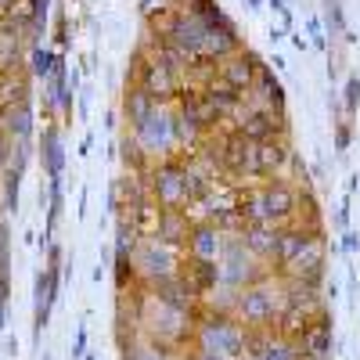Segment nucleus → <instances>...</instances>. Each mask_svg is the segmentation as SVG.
<instances>
[{
  "instance_id": "4468645a",
  "label": "nucleus",
  "mask_w": 360,
  "mask_h": 360,
  "mask_svg": "<svg viewBox=\"0 0 360 360\" xmlns=\"http://www.w3.org/2000/svg\"><path fill=\"white\" fill-rule=\"evenodd\" d=\"M62 249H51V263H47V270L40 274V281H37V332L47 324V314H51V303H54V292H58V274H62Z\"/></svg>"
},
{
  "instance_id": "aec40b11",
  "label": "nucleus",
  "mask_w": 360,
  "mask_h": 360,
  "mask_svg": "<svg viewBox=\"0 0 360 360\" xmlns=\"http://www.w3.org/2000/svg\"><path fill=\"white\" fill-rule=\"evenodd\" d=\"M184 4H188V11L198 15L209 29L220 25V22H227V15H224V8H220V0H184Z\"/></svg>"
},
{
  "instance_id": "9d476101",
  "label": "nucleus",
  "mask_w": 360,
  "mask_h": 360,
  "mask_svg": "<svg viewBox=\"0 0 360 360\" xmlns=\"http://www.w3.org/2000/svg\"><path fill=\"white\" fill-rule=\"evenodd\" d=\"M259 69H263V58L252 54L249 47H242L238 54H231V58H224V62H220V79H227L234 90H242V94H245Z\"/></svg>"
},
{
  "instance_id": "393cba45",
  "label": "nucleus",
  "mask_w": 360,
  "mask_h": 360,
  "mask_svg": "<svg viewBox=\"0 0 360 360\" xmlns=\"http://www.w3.org/2000/svg\"><path fill=\"white\" fill-rule=\"evenodd\" d=\"M328 33H335V37L346 33V22H342V8L339 4H328Z\"/></svg>"
},
{
  "instance_id": "c85d7f7f",
  "label": "nucleus",
  "mask_w": 360,
  "mask_h": 360,
  "mask_svg": "<svg viewBox=\"0 0 360 360\" xmlns=\"http://www.w3.org/2000/svg\"><path fill=\"white\" fill-rule=\"evenodd\" d=\"M15 4V0H0V8H11Z\"/></svg>"
},
{
  "instance_id": "39448f33",
  "label": "nucleus",
  "mask_w": 360,
  "mask_h": 360,
  "mask_svg": "<svg viewBox=\"0 0 360 360\" xmlns=\"http://www.w3.org/2000/svg\"><path fill=\"white\" fill-rule=\"evenodd\" d=\"M176 274L198 299H209L220 288V259H205V256L184 252V256H180V270H176Z\"/></svg>"
},
{
  "instance_id": "20e7f679",
  "label": "nucleus",
  "mask_w": 360,
  "mask_h": 360,
  "mask_svg": "<svg viewBox=\"0 0 360 360\" xmlns=\"http://www.w3.org/2000/svg\"><path fill=\"white\" fill-rule=\"evenodd\" d=\"M180 256L176 249H166L159 242H141L134 249V263H137V274L152 285V281H162V278H173L180 270Z\"/></svg>"
},
{
  "instance_id": "1a4fd4ad",
  "label": "nucleus",
  "mask_w": 360,
  "mask_h": 360,
  "mask_svg": "<svg viewBox=\"0 0 360 360\" xmlns=\"http://www.w3.org/2000/svg\"><path fill=\"white\" fill-rule=\"evenodd\" d=\"M245 105L252 108H274V112H285V86L281 79L274 76V69L263 65L252 79V86L245 90Z\"/></svg>"
},
{
  "instance_id": "412c9836",
  "label": "nucleus",
  "mask_w": 360,
  "mask_h": 360,
  "mask_svg": "<svg viewBox=\"0 0 360 360\" xmlns=\"http://www.w3.org/2000/svg\"><path fill=\"white\" fill-rule=\"evenodd\" d=\"M263 360H303V353H299V346H292L285 339H274L270 349L263 353Z\"/></svg>"
},
{
  "instance_id": "f3484780",
  "label": "nucleus",
  "mask_w": 360,
  "mask_h": 360,
  "mask_svg": "<svg viewBox=\"0 0 360 360\" xmlns=\"http://www.w3.org/2000/svg\"><path fill=\"white\" fill-rule=\"evenodd\" d=\"M180 4H166L159 11L148 15V37H152V44H166L173 37V29H176V18H180Z\"/></svg>"
},
{
  "instance_id": "6ab92c4d",
  "label": "nucleus",
  "mask_w": 360,
  "mask_h": 360,
  "mask_svg": "<svg viewBox=\"0 0 360 360\" xmlns=\"http://www.w3.org/2000/svg\"><path fill=\"white\" fill-rule=\"evenodd\" d=\"M44 159H47L51 180H62V162H65V155H62V141H58V130H47V134H44Z\"/></svg>"
},
{
  "instance_id": "a878e982",
  "label": "nucleus",
  "mask_w": 360,
  "mask_h": 360,
  "mask_svg": "<svg viewBox=\"0 0 360 360\" xmlns=\"http://www.w3.org/2000/svg\"><path fill=\"white\" fill-rule=\"evenodd\" d=\"M349 141H353L349 119H339V123H335V148H339V152H346V148H349Z\"/></svg>"
},
{
  "instance_id": "f8f14e48",
  "label": "nucleus",
  "mask_w": 360,
  "mask_h": 360,
  "mask_svg": "<svg viewBox=\"0 0 360 360\" xmlns=\"http://www.w3.org/2000/svg\"><path fill=\"white\" fill-rule=\"evenodd\" d=\"M191 217L184 213V209H166L162 213V224H159V234L152 238V242L166 245V249H176V252H184L188 245V234H191Z\"/></svg>"
},
{
  "instance_id": "7ed1b4c3",
  "label": "nucleus",
  "mask_w": 360,
  "mask_h": 360,
  "mask_svg": "<svg viewBox=\"0 0 360 360\" xmlns=\"http://www.w3.org/2000/svg\"><path fill=\"white\" fill-rule=\"evenodd\" d=\"M231 127L242 137H249L252 144H259V141L288 137V115L274 112V108H252V105H245L242 112L231 119Z\"/></svg>"
},
{
  "instance_id": "cd10ccee",
  "label": "nucleus",
  "mask_w": 360,
  "mask_h": 360,
  "mask_svg": "<svg viewBox=\"0 0 360 360\" xmlns=\"http://www.w3.org/2000/svg\"><path fill=\"white\" fill-rule=\"evenodd\" d=\"M249 4H252V11H259V4H263V0H249Z\"/></svg>"
},
{
  "instance_id": "6e6552de",
  "label": "nucleus",
  "mask_w": 360,
  "mask_h": 360,
  "mask_svg": "<svg viewBox=\"0 0 360 360\" xmlns=\"http://www.w3.org/2000/svg\"><path fill=\"white\" fill-rule=\"evenodd\" d=\"M332 314L321 310L314 317V324L307 328V335L299 339V353H303V360H328L332 356V346H335V335H332Z\"/></svg>"
},
{
  "instance_id": "a211bd4d",
  "label": "nucleus",
  "mask_w": 360,
  "mask_h": 360,
  "mask_svg": "<svg viewBox=\"0 0 360 360\" xmlns=\"http://www.w3.org/2000/svg\"><path fill=\"white\" fill-rule=\"evenodd\" d=\"M123 162H127V173H148V169L155 166V159L144 152L137 137H127L123 141Z\"/></svg>"
},
{
  "instance_id": "f257e3e1",
  "label": "nucleus",
  "mask_w": 360,
  "mask_h": 360,
  "mask_svg": "<svg viewBox=\"0 0 360 360\" xmlns=\"http://www.w3.org/2000/svg\"><path fill=\"white\" fill-rule=\"evenodd\" d=\"M285 310V285H274L270 278L245 285L234 292V317L252 328H274L278 314Z\"/></svg>"
},
{
  "instance_id": "0eeeda50",
  "label": "nucleus",
  "mask_w": 360,
  "mask_h": 360,
  "mask_svg": "<svg viewBox=\"0 0 360 360\" xmlns=\"http://www.w3.org/2000/svg\"><path fill=\"white\" fill-rule=\"evenodd\" d=\"M292 159H295V152H292V137L259 141V144H256V180L285 176V169L292 166Z\"/></svg>"
},
{
  "instance_id": "9b49d317",
  "label": "nucleus",
  "mask_w": 360,
  "mask_h": 360,
  "mask_svg": "<svg viewBox=\"0 0 360 360\" xmlns=\"http://www.w3.org/2000/svg\"><path fill=\"white\" fill-rule=\"evenodd\" d=\"M224 242H227V234H224L217 224H209V220H195V224H191V234H188L184 252H191V256H205V259H220Z\"/></svg>"
},
{
  "instance_id": "423d86ee",
  "label": "nucleus",
  "mask_w": 360,
  "mask_h": 360,
  "mask_svg": "<svg viewBox=\"0 0 360 360\" xmlns=\"http://www.w3.org/2000/svg\"><path fill=\"white\" fill-rule=\"evenodd\" d=\"M166 44H173L180 54H188V58L209 54V25H205L198 15H191V11L184 8V11H180V18H176L173 37H169Z\"/></svg>"
},
{
  "instance_id": "bb28decb",
  "label": "nucleus",
  "mask_w": 360,
  "mask_h": 360,
  "mask_svg": "<svg viewBox=\"0 0 360 360\" xmlns=\"http://www.w3.org/2000/svg\"><path fill=\"white\" fill-rule=\"evenodd\" d=\"M342 238H346V242H342V249H346V252H356V234H353V231H346Z\"/></svg>"
},
{
  "instance_id": "5701e85b",
  "label": "nucleus",
  "mask_w": 360,
  "mask_h": 360,
  "mask_svg": "<svg viewBox=\"0 0 360 360\" xmlns=\"http://www.w3.org/2000/svg\"><path fill=\"white\" fill-rule=\"evenodd\" d=\"M54 69H58V58L51 51H37L33 54V72L37 76H54Z\"/></svg>"
},
{
  "instance_id": "f03ea898",
  "label": "nucleus",
  "mask_w": 360,
  "mask_h": 360,
  "mask_svg": "<svg viewBox=\"0 0 360 360\" xmlns=\"http://www.w3.org/2000/svg\"><path fill=\"white\" fill-rule=\"evenodd\" d=\"M173 112H176V119L188 127V134L191 137H198V141H205L209 134H217V130H224V112L209 101V94L205 90H191V86H184L180 90V98L173 101Z\"/></svg>"
},
{
  "instance_id": "dca6fc26",
  "label": "nucleus",
  "mask_w": 360,
  "mask_h": 360,
  "mask_svg": "<svg viewBox=\"0 0 360 360\" xmlns=\"http://www.w3.org/2000/svg\"><path fill=\"white\" fill-rule=\"evenodd\" d=\"M123 108H127V119H130V127L137 130L148 115H152L159 105L152 101V94H148L144 86H137V83H127V98H123Z\"/></svg>"
},
{
  "instance_id": "ddd939ff",
  "label": "nucleus",
  "mask_w": 360,
  "mask_h": 360,
  "mask_svg": "<svg viewBox=\"0 0 360 360\" xmlns=\"http://www.w3.org/2000/svg\"><path fill=\"white\" fill-rule=\"evenodd\" d=\"M242 242L256 259L274 263V252H278V242H281V227L278 224H249L242 231Z\"/></svg>"
},
{
  "instance_id": "2eb2a0df",
  "label": "nucleus",
  "mask_w": 360,
  "mask_h": 360,
  "mask_svg": "<svg viewBox=\"0 0 360 360\" xmlns=\"http://www.w3.org/2000/svg\"><path fill=\"white\" fill-rule=\"evenodd\" d=\"M217 76H220V58H217V54H195V58H188L184 86H191V90H205Z\"/></svg>"
},
{
  "instance_id": "4be33fe9",
  "label": "nucleus",
  "mask_w": 360,
  "mask_h": 360,
  "mask_svg": "<svg viewBox=\"0 0 360 360\" xmlns=\"http://www.w3.org/2000/svg\"><path fill=\"white\" fill-rule=\"evenodd\" d=\"M342 105H346V119H353L356 108H360V76H349V79H346V98H342Z\"/></svg>"
},
{
  "instance_id": "b1692460",
  "label": "nucleus",
  "mask_w": 360,
  "mask_h": 360,
  "mask_svg": "<svg viewBox=\"0 0 360 360\" xmlns=\"http://www.w3.org/2000/svg\"><path fill=\"white\" fill-rule=\"evenodd\" d=\"M8 115H11V134L25 137V134H29V105H18V108H11Z\"/></svg>"
}]
</instances>
